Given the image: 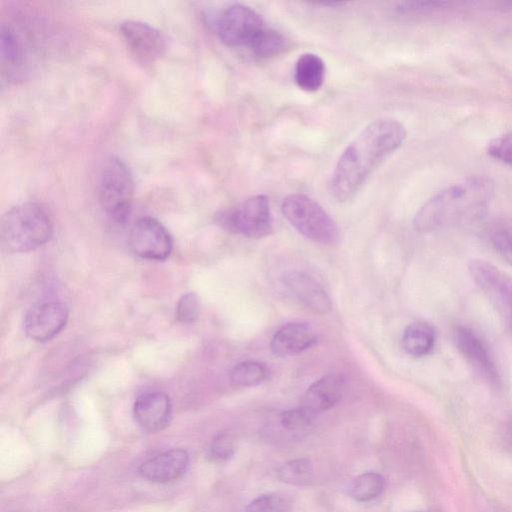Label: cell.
<instances>
[{
    "label": "cell",
    "instance_id": "6",
    "mask_svg": "<svg viewBox=\"0 0 512 512\" xmlns=\"http://www.w3.org/2000/svg\"><path fill=\"white\" fill-rule=\"evenodd\" d=\"M213 26L224 45L247 49L252 47L267 28L261 15L243 4H232L221 10Z\"/></svg>",
    "mask_w": 512,
    "mask_h": 512
},
{
    "label": "cell",
    "instance_id": "9",
    "mask_svg": "<svg viewBox=\"0 0 512 512\" xmlns=\"http://www.w3.org/2000/svg\"><path fill=\"white\" fill-rule=\"evenodd\" d=\"M456 349L472 369L493 387L501 385V376L491 350L473 329L458 325L452 332Z\"/></svg>",
    "mask_w": 512,
    "mask_h": 512
},
{
    "label": "cell",
    "instance_id": "18",
    "mask_svg": "<svg viewBox=\"0 0 512 512\" xmlns=\"http://www.w3.org/2000/svg\"><path fill=\"white\" fill-rule=\"evenodd\" d=\"M23 39L10 24H2L0 32V56L2 77L8 80L20 78L25 70L27 52Z\"/></svg>",
    "mask_w": 512,
    "mask_h": 512
},
{
    "label": "cell",
    "instance_id": "24",
    "mask_svg": "<svg viewBox=\"0 0 512 512\" xmlns=\"http://www.w3.org/2000/svg\"><path fill=\"white\" fill-rule=\"evenodd\" d=\"M287 46L285 37L277 30L267 27L249 49L260 59H268L281 54Z\"/></svg>",
    "mask_w": 512,
    "mask_h": 512
},
{
    "label": "cell",
    "instance_id": "16",
    "mask_svg": "<svg viewBox=\"0 0 512 512\" xmlns=\"http://www.w3.org/2000/svg\"><path fill=\"white\" fill-rule=\"evenodd\" d=\"M133 412L141 428L147 431H158L167 426L170 421L171 401L164 392H146L135 401Z\"/></svg>",
    "mask_w": 512,
    "mask_h": 512
},
{
    "label": "cell",
    "instance_id": "4",
    "mask_svg": "<svg viewBox=\"0 0 512 512\" xmlns=\"http://www.w3.org/2000/svg\"><path fill=\"white\" fill-rule=\"evenodd\" d=\"M287 221L307 239L334 245L339 240V229L330 215L313 199L304 194H291L281 205Z\"/></svg>",
    "mask_w": 512,
    "mask_h": 512
},
{
    "label": "cell",
    "instance_id": "19",
    "mask_svg": "<svg viewBox=\"0 0 512 512\" xmlns=\"http://www.w3.org/2000/svg\"><path fill=\"white\" fill-rule=\"evenodd\" d=\"M325 78V64L318 55L304 53L299 56L294 68V81L296 85L307 92H314L321 88Z\"/></svg>",
    "mask_w": 512,
    "mask_h": 512
},
{
    "label": "cell",
    "instance_id": "22",
    "mask_svg": "<svg viewBox=\"0 0 512 512\" xmlns=\"http://www.w3.org/2000/svg\"><path fill=\"white\" fill-rule=\"evenodd\" d=\"M385 487L383 476L377 472H365L357 476L349 487V495L359 502L377 498Z\"/></svg>",
    "mask_w": 512,
    "mask_h": 512
},
{
    "label": "cell",
    "instance_id": "25",
    "mask_svg": "<svg viewBox=\"0 0 512 512\" xmlns=\"http://www.w3.org/2000/svg\"><path fill=\"white\" fill-rule=\"evenodd\" d=\"M290 509L289 500L280 494H265L251 501L245 512H287Z\"/></svg>",
    "mask_w": 512,
    "mask_h": 512
},
{
    "label": "cell",
    "instance_id": "2",
    "mask_svg": "<svg viewBox=\"0 0 512 512\" xmlns=\"http://www.w3.org/2000/svg\"><path fill=\"white\" fill-rule=\"evenodd\" d=\"M494 191L491 178L467 177L428 199L415 214L413 227L425 233L478 220L485 215Z\"/></svg>",
    "mask_w": 512,
    "mask_h": 512
},
{
    "label": "cell",
    "instance_id": "28",
    "mask_svg": "<svg viewBox=\"0 0 512 512\" xmlns=\"http://www.w3.org/2000/svg\"><path fill=\"white\" fill-rule=\"evenodd\" d=\"M487 154L509 166H512V132L499 135L487 144Z\"/></svg>",
    "mask_w": 512,
    "mask_h": 512
},
{
    "label": "cell",
    "instance_id": "31",
    "mask_svg": "<svg viewBox=\"0 0 512 512\" xmlns=\"http://www.w3.org/2000/svg\"><path fill=\"white\" fill-rule=\"evenodd\" d=\"M447 5L446 2H423V1H409L401 2L397 5V12L402 15L407 14H422L438 10Z\"/></svg>",
    "mask_w": 512,
    "mask_h": 512
},
{
    "label": "cell",
    "instance_id": "29",
    "mask_svg": "<svg viewBox=\"0 0 512 512\" xmlns=\"http://www.w3.org/2000/svg\"><path fill=\"white\" fill-rule=\"evenodd\" d=\"M199 314V300L195 293L183 295L176 306V317L182 323H192Z\"/></svg>",
    "mask_w": 512,
    "mask_h": 512
},
{
    "label": "cell",
    "instance_id": "21",
    "mask_svg": "<svg viewBox=\"0 0 512 512\" xmlns=\"http://www.w3.org/2000/svg\"><path fill=\"white\" fill-rule=\"evenodd\" d=\"M268 377L266 366L255 360H246L236 364L229 372V380L236 387H253Z\"/></svg>",
    "mask_w": 512,
    "mask_h": 512
},
{
    "label": "cell",
    "instance_id": "10",
    "mask_svg": "<svg viewBox=\"0 0 512 512\" xmlns=\"http://www.w3.org/2000/svg\"><path fill=\"white\" fill-rule=\"evenodd\" d=\"M128 244L132 252L147 260H165L173 242L167 229L155 218H139L131 227Z\"/></svg>",
    "mask_w": 512,
    "mask_h": 512
},
{
    "label": "cell",
    "instance_id": "30",
    "mask_svg": "<svg viewBox=\"0 0 512 512\" xmlns=\"http://www.w3.org/2000/svg\"><path fill=\"white\" fill-rule=\"evenodd\" d=\"M234 453V442L227 433L218 434L213 438L209 446V455L218 461L230 458Z\"/></svg>",
    "mask_w": 512,
    "mask_h": 512
},
{
    "label": "cell",
    "instance_id": "20",
    "mask_svg": "<svg viewBox=\"0 0 512 512\" xmlns=\"http://www.w3.org/2000/svg\"><path fill=\"white\" fill-rule=\"evenodd\" d=\"M435 331L425 322L408 325L402 336L405 352L412 357H423L431 353L435 345Z\"/></svg>",
    "mask_w": 512,
    "mask_h": 512
},
{
    "label": "cell",
    "instance_id": "17",
    "mask_svg": "<svg viewBox=\"0 0 512 512\" xmlns=\"http://www.w3.org/2000/svg\"><path fill=\"white\" fill-rule=\"evenodd\" d=\"M318 335L305 322H291L279 328L270 342V349L275 356H294L315 346Z\"/></svg>",
    "mask_w": 512,
    "mask_h": 512
},
{
    "label": "cell",
    "instance_id": "15",
    "mask_svg": "<svg viewBox=\"0 0 512 512\" xmlns=\"http://www.w3.org/2000/svg\"><path fill=\"white\" fill-rule=\"evenodd\" d=\"M189 463L186 450L173 448L148 458L139 467V474L147 481L167 483L181 477Z\"/></svg>",
    "mask_w": 512,
    "mask_h": 512
},
{
    "label": "cell",
    "instance_id": "1",
    "mask_svg": "<svg viewBox=\"0 0 512 512\" xmlns=\"http://www.w3.org/2000/svg\"><path fill=\"white\" fill-rule=\"evenodd\" d=\"M399 121L381 118L369 123L340 155L330 181L332 196L345 202L355 196L373 170L406 138Z\"/></svg>",
    "mask_w": 512,
    "mask_h": 512
},
{
    "label": "cell",
    "instance_id": "33",
    "mask_svg": "<svg viewBox=\"0 0 512 512\" xmlns=\"http://www.w3.org/2000/svg\"><path fill=\"white\" fill-rule=\"evenodd\" d=\"M414 512H434L432 510H419V511H414Z\"/></svg>",
    "mask_w": 512,
    "mask_h": 512
},
{
    "label": "cell",
    "instance_id": "12",
    "mask_svg": "<svg viewBox=\"0 0 512 512\" xmlns=\"http://www.w3.org/2000/svg\"><path fill=\"white\" fill-rule=\"evenodd\" d=\"M119 32L129 51L142 62L155 61L166 49L164 36L145 22L126 20L120 24Z\"/></svg>",
    "mask_w": 512,
    "mask_h": 512
},
{
    "label": "cell",
    "instance_id": "11",
    "mask_svg": "<svg viewBox=\"0 0 512 512\" xmlns=\"http://www.w3.org/2000/svg\"><path fill=\"white\" fill-rule=\"evenodd\" d=\"M67 320L68 310L64 303L45 300L29 309L24 319V330L32 340L46 342L65 327Z\"/></svg>",
    "mask_w": 512,
    "mask_h": 512
},
{
    "label": "cell",
    "instance_id": "14",
    "mask_svg": "<svg viewBox=\"0 0 512 512\" xmlns=\"http://www.w3.org/2000/svg\"><path fill=\"white\" fill-rule=\"evenodd\" d=\"M346 380L340 374H327L313 382L300 399L299 407L315 416L333 408L343 397Z\"/></svg>",
    "mask_w": 512,
    "mask_h": 512
},
{
    "label": "cell",
    "instance_id": "32",
    "mask_svg": "<svg viewBox=\"0 0 512 512\" xmlns=\"http://www.w3.org/2000/svg\"><path fill=\"white\" fill-rule=\"evenodd\" d=\"M484 512H509L499 504L495 502H488L486 505Z\"/></svg>",
    "mask_w": 512,
    "mask_h": 512
},
{
    "label": "cell",
    "instance_id": "26",
    "mask_svg": "<svg viewBox=\"0 0 512 512\" xmlns=\"http://www.w3.org/2000/svg\"><path fill=\"white\" fill-rule=\"evenodd\" d=\"M494 250L512 266V230L504 225H495L489 232Z\"/></svg>",
    "mask_w": 512,
    "mask_h": 512
},
{
    "label": "cell",
    "instance_id": "8",
    "mask_svg": "<svg viewBox=\"0 0 512 512\" xmlns=\"http://www.w3.org/2000/svg\"><path fill=\"white\" fill-rule=\"evenodd\" d=\"M468 271L475 285L512 331V278L483 259L470 260Z\"/></svg>",
    "mask_w": 512,
    "mask_h": 512
},
{
    "label": "cell",
    "instance_id": "13",
    "mask_svg": "<svg viewBox=\"0 0 512 512\" xmlns=\"http://www.w3.org/2000/svg\"><path fill=\"white\" fill-rule=\"evenodd\" d=\"M283 282L290 293L311 311L326 314L331 310L332 303L327 291L307 272L289 271L284 275Z\"/></svg>",
    "mask_w": 512,
    "mask_h": 512
},
{
    "label": "cell",
    "instance_id": "23",
    "mask_svg": "<svg viewBox=\"0 0 512 512\" xmlns=\"http://www.w3.org/2000/svg\"><path fill=\"white\" fill-rule=\"evenodd\" d=\"M278 477L282 482L290 485H307L313 479L312 463L307 458L287 461L279 468Z\"/></svg>",
    "mask_w": 512,
    "mask_h": 512
},
{
    "label": "cell",
    "instance_id": "7",
    "mask_svg": "<svg viewBox=\"0 0 512 512\" xmlns=\"http://www.w3.org/2000/svg\"><path fill=\"white\" fill-rule=\"evenodd\" d=\"M225 229L249 238H262L273 232V219L266 195H254L217 215Z\"/></svg>",
    "mask_w": 512,
    "mask_h": 512
},
{
    "label": "cell",
    "instance_id": "3",
    "mask_svg": "<svg viewBox=\"0 0 512 512\" xmlns=\"http://www.w3.org/2000/svg\"><path fill=\"white\" fill-rule=\"evenodd\" d=\"M53 234V223L39 203L25 202L13 206L2 217L1 237L14 252H28L47 243Z\"/></svg>",
    "mask_w": 512,
    "mask_h": 512
},
{
    "label": "cell",
    "instance_id": "27",
    "mask_svg": "<svg viewBox=\"0 0 512 512\" xmlns=\"http://www.w3.org/2000/svg\"><path fill=\"white\" fill-rule=\"evenodd\" d=\"M314 416L301 407L283 411L280 415V423L289 432L298 433L311 426Z\"/></svg>",
    "mask_w": 512,
    "mask_h": 512
},
{
    "label": "cell",
    "instance_id": "5",
    "mask_svg": "<svg viewBox=\"0 0 512 512\" xmlns=\"http://www.w3.org/2000/svg\"><path fill=\"white\" fill-rule=\"evenodd\" d=\"M97 193L105 214L116 223H124L131 210L134 182L130 169L120 158L112 156L105 161Z\"/></svg>",
    "mask_w": 512,
    "mask_h": 512
}]
</instances>
